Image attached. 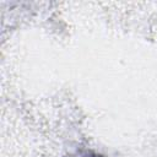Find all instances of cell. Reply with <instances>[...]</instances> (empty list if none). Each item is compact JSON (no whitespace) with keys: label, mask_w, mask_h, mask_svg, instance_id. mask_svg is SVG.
<instances>
[{"label":"cell","mask_w":157,"mask_h":157,"mask_svg":"<svg viewBox=\"0 0 157 157\" xmlns=\"http://www.w3.org/2000/svg\"><path fill=\"white\" fill-rule=\"evenodd\" d=\"M72 157H107V156L93 150H81V151H77Z\"/></svg>","instance_id":"cell-1"}]
</instances>
